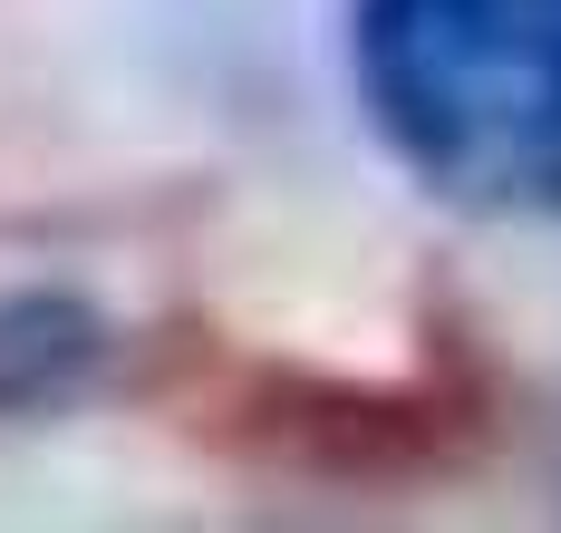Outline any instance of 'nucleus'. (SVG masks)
Returning a JSON list of instances; mask_svg holds the SVG:
<instances>
[{
  "label": "nucleus",
  "instance_id": "f257e3e1",
  "mask_svg": "<svg viewBox=\"0 0 561 533\" xmlns=\"http://www.w3.org/2000/svg\"><path fill=\"white\" fill-rule=\"evenodd\" d=\"M348 78L436 204L561 224V0H348Z\"/></svg>",
  "mask_w": 561,
  "mask_h": 533
},
{
  "label": "nucleus",
  "instance_id": "f03ea898",
  "mask_svg": "<svg viewBox=\"0 0 561 533\" xmlns=\"http://www.w3.org/2000/svg\"><path fill=\"white\" fill-rule=\"evenodd\" d=\"M107 368V320L78 292H10L0 300V417L78 408Z\"/></svg>",
  "mask_w": 561,
  "mask_h": 533
}]
</instances>
